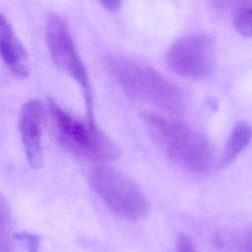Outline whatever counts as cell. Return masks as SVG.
<instances>
[{"instance_id": "5b68a950", "label": "cell", "mask_w": 252, "mask_h": 252, "mask_svg": "<svg viewBox=\"0 0 252 252\" xmlns=\"http://www.w3.org/2000/svg\"><path fill=\"white\" fill-rule=\"evenodd\" d=\"M45 38L53 62L80 84L86 100L87 119L94 121L87 70L77 52L69 29L60 16L51 15L48 18Z\"/></svg>"}, {"instance_id": "2e32d148", "label": "cell", "mask_w": 252, "mask_h": 252, "mask_svg": "<svg viewBox=\"0 0 252 252\" xmlns=\"http://www.w3.org/2000/svg\"><path fill=\"white\" fill-rule=\"evenodd\" d=\"M243 252H252V231L243 239Z\"/></svg>"}, {"instance_id": "ba28073f", "label": "cell", "mask_w": 252, "mask_h": 252, "mask_svg": "<svg viewBox=\"0 0 252 252\" xmlns=\"http://www.w3.org/2000/svg\"><path fill=\"white\" fill-rule=\"evenodd\" d=\"M0 50L10 72L19 79H25L29 75L28 55L4 16L0 18Z\"/></svg>"}, {"instance_id": "7c38bea8", "label": "cell", "mask_w": 252, "mask_h": 252, "mask_svg": "<svg viewBox=\"0 0 252 252\" xmlns=\"http://www.w3.org/2000/svg\"><path fill=\"white\" fill-rule=\"evenodd\" d=\"M231 19L235 29L242 36H252V8H245L236 12Z\"/></svg>"}, {"instance_id": "4fadbf2b", "label": "cell", "mask_w": 252, "mask_h": 252, "mask_svg": "<svg viewBox=\"0 0 252 252\" xmlns=\"http://www.w3.org/2000/svg\"><path fill=\"white\" fill-rule=\"evenodd\" d=\"M176 252H196L191 239L185 233H179L177 236Z\"/></svg>"}, {"instance_id": "5bb4252c", "label": "cell", "mask_w": 252, "mask_h": 252, "mask_svg": "<svg viewBox=\"0 0 252 252\" xmlns=\"http://www.w3.org/2000/svg\"><path fill=\"white\" fill-rule=\"evenodd\" d=\"M17 237L19 238V240L26 242V244L29 247V250L31 252H36L38 240L35 235L29 234V233H21V234H18Z\"/></svg>"}, {"instance_id": "9a60e30c", "label": "cell", "mask_w": 252, "mask_h": 252, "mask_svg": "<svg viewBox=\"0 0 252 252\" xmlns=\"http://www.w3.org/2000/svg\"><path fill=\"white\" fill-rule=\"evenodd\" d=\"M101 5L109 10V11H116L120 8L122 0H99Z\"/></svg>"}, {"instance_id": "9c48e42d", "label": "cell", "mask_w": 252, "mask_h": 252, "mask_svg": "<svg viewBox=\"0 0 252 252\" xmlns=\"http://www.w3.org/2000/svg\"><path fill=\"white\" fill-rule=\"evenodd\" d=\"M251 137V126L243 121L237 122L234 125L226 142L225 149L220 159V165L225 167L230 164L247 147Z\"/></svg>"}, {"instance_id": "8fae6325", "label": "cell", "mask_w": 252, "mask_h": 252, "mask_svg": "<svg viewBox=\"0 0 252 252\" xmlns=\"http://www.w3.org/2000/svg\"><path fill=\"white\" fill-rule=\"evenodd\" d=\"M0 238H1V252H10L11 249V240H10V233H11V224H10V215L9 210L4 202L1 200L0 206Z\"/></svg>"}, {"instance_id": "7a4b0ae2", "label": "cell", "mask_w": 252, "mask_h": 252, "mask_svg": "<svg viewBox=\"0 0 252 252\" xmlns=\"http://www.w3.org/2000/svg\"><path fill=\"white\" fill-rule=\"evenodd\" d=\"M143 119L152 140L172 161L194 172L210 167L212 149L200 132L158 113L147 112Z\"/></svg>"}, {"instance_id": "277c9868", "label": "cell", "mask_w": 252, "mask_h": 252, "mask_svg": "<svg viewBox=\"0 0 252 252\" xmlns=\"http://www.w3.org/2000/svg\"><path fill=\"white\" fill-rule=\"evenodd\" d=\"M89 183L94 192L118 217L136 220L148 213V203L140 187L116 169L99 164L89 173Z\"/></svg>"}, {"instance_id": "52a82bcc", "label": "cell", "mask_w": 252, "mask_h": 252, "mask_svg": "<svg viewBox=\"0 0 252 252\" xmlns=\"http://www.w3.org/2000/svg\"><path fill=\"white\" fill-rule=\"evenodd\" d=\"M46 109L41 101L32 99L23 105L19 118V132L29 164L40 167L43 158L42 129Z\"/></svg>"}, {"instance_id": "8992f818", "label": "cell", "mask_w": 252, "mask_h": 252, "mask_svg": "<svg viewBox=\"0 0 252 252\" xmlns=\"http://www.w3.org/2000/svg\"><path fill=\"white\" fill-rule=\"evenodd\" d=\"M166 61L170 69L179 76L190 79L205 78L214 66V42L205 33L185 35L171 45Z\"/></svg>"}, {"instance_id": "30bf717a", "label": "cell", "mask_w": 252, "mask_h": 252, "mask_svg": "<svg viewBox=\"0 0 252 252\" xmlns=\"http://www.w3.org/2000/svg\"><path fill=\"white\" fill-rule=\"evenodd\" d=\"M210 8L220 16H232L245 8H252V0H208Z\"/></svg>"}, {"instance_id": "3957f363", "label": "cell", "mask_w": 252, "mask_h": 252, "mask_svg": "<svg viewBox=\"0 0 252 252\" xmlns=\"http://www.w3.org/2000/svg\"><path fill=\"white\" fill-rule=\"evenodd\" d=\"M48 111L56 139L68 152L95 162H107L119 157L117 146L94 121H79L53 100L48 102Z\"/></svg>"}, {"instance_id": "6da1fadb", "label": "cell", "mask_w": 252, "mask_h": 252, "mask_svg": "<svg viewBox=\"0 0 252 252\" xmlns=\"http://www.w3.org/2000/svg\"><path fill=\"white\" fill-rule=\"evenodd\" d=\"M104 64L128 96L152 103L169 113L183 110L185 99L180 89L155 69L120 55L107 56Z\"/></svg>"}]
</instances>
